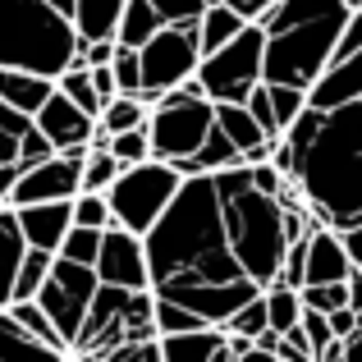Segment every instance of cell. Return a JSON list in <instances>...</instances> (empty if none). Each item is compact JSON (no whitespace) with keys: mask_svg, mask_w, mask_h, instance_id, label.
<instances>
[{"mask_svg":"<svg viewBox=\"0 0 362 362\" xmlns=\"http://www.w3.org/2000/svg\"><path fill=\"white\" fill-rule=\"evenodd\" d=\"M147 252V289L160 298H184L188 289L247 280L225 230V202L211 170H193L179 179L165 211L142 234Z\"/></svg>","mask_w":362,"mask_h":362,"instance_id":"6da1fadb","label":"cell"},{"mask_svg":"<svg viewBox=\"0 0 362 362\" xmlns=\"http://www.w3.org/2000/svg\"><path fill=\"white\" fill-rule=\"evenodd\" d=\"M349 0H271L257 14L262 23V83L303 88L326 69L335 37L349 18Z\"/></svg>","mask_w":362,"mask_h":362,"instance_id":"7a4b0ae2","label":"cell"},{"mask_svg":"<svg viewBox=\"0 0 362 362\" xmlns=\"http://www.w3.org/2000/svg\"><path fill=\"white\" fill-rule=\"evenodd\" d=\"M78 51L74 18L51 0H0V64L60 74Z\"/></svg>","mask_w":362,"mask_h":362,"instance_id":"3957f363","label":"cell"},{"mask_svg":"<svg viewBox=\"0 0 362 362\" xmlns=\"http://www.w3.org/2000/svg\"><path fill=\"white\" fill-rule=\"evenodd\" d=\"M151 335H156V326H151V289H124V284L97 280L69 354L74 358H110L119 344L151 339Z\"/></svg>","mask_w":362,"mask_h":362,"instance_id":"277c9868","label":"cell"},{"mask_svg":"<svg viewBox=\"0 0 362 362\" xmlns=\"http://www.w3.org/2000/svg\"><path fill=\"white\" fill-rule=\"evenodd\" d=\"M179 179H184L179 165H175V160H160V156L119 165V175L106 184L110 221L124 225V230H133V234H147L151 221H156V216L165 211V202L175 197Z\"/></svg>","mask_w":362,"mask_h":362,"instance_id":"5b68a950","label":"cell"},{"mask_svg":"<svg viewBox=\"0 0 362 362\" xmlns=\"http://www.w3.org/2000/svg\"><path fill=\"white\" fill-rule=\"evenodd\" d=\"M262 46H266L262 23L247 18L225 46L197 55L193 78H197V88H202V97L206 101H243L247 88L262 83Z\"/></svg>","mask_w":362,"mask_h":362,"instance_id":"8992f818","label":"cell"},{"mask_svg":"<svg viewBox=\"0 0 362 362\" xmlns=\"http://www.w3.org/2000/svg\"><path fill=\"white\" fill-rule=\"evenodd\" d=\"M147 147L151 156L160 160H184L197 151V142L206 138V129H211V101L197 97V92H188L184 83L170 92H160L156 101L147 106Z\"/></svg>","mask_w":362,"mask_h":362,"instance_id":"52a82bcc","label":"cell"},{"mask_svg":"<svg viewBox=\"0 0 362 362\" xmlns=\"http://www.w3.org/2000/svg\"><path fill=\"white\" fill-rule=\"evenodd\" d=\"M197 18H175V23H160L147 42L138 46V97L156 101L160 92L179 88L188 74L197 69Z\"/></svg>","mask_w":362,"mask_h":362,"instance_id":"ba28073f","label":"cell"},{"mask_svg":"<svg viewBox=\"0 0 362 362\" xmlns=\"http://www.w3.org/2000/svg\"><path fill=\"white\" fill-rule=\"evenodd\" d=\"M92 289H97V271H92L88 262L51 257V271H46L42 289H37L33 298L42 303L46 321H51V326L60 330L64 344H74V335H78L83 312H88V303H92Z\"/></svg>","mask_w":362,"mask_h":362,"instance_id":"9c48e42d","label":"cell"},{"mask_svg":"<svg viewBox=\"0 0 362 362\" xmlns=\"http://www.w3.org/2000/svg\"><path fill=\"white\" fill-rule=\"evenodd\" d=\"M88 156V147H64L42 156L37 165H23L9 184V206L23 202H51V197H74L78 193V165Z\"/></svg>","mask_w":362,"mask_h":362,"instance_id":"30bf717a","label":"cell"},{"mask_svg":"<svg viewBox=\"0 0 362 362\" xmlns=\"http://www.w3.org/2000/svg\"><path fill=\"white\" fill-rule=\"evenodd\" d=\"M92 271L101 284H124V289H147V252H142V234L124 230L110 221L101 230L97 257H92Z\"/></svg>","mask_w":362,"mask_h":362,"instance_id":"8fae6325","label":"cell"},{"mask_svg":"<svg viewBox=\"0 0 362 362\" xmlns=\"http://www.w3.org/2000/svg\"><path fill=\"white\" fill-rule=\"evenodd\" d=\"M33 124L42 129V138L51 142L55 151H64V147H88V142H92V129H97V119H92L83 106H74L60 88H51V97L33 110Z\"/></svg>","mask_w":362,"mask_h":362,"instance_id":"7c38bea8","label":"cell"},{"mask_svg":"<svg viewBox=\"0 0 362 362\" xmlns=\"http://www.w3.org/2000/svg\"><path fill=\"white\" fill-rule=\"evenodd\" d=\"M358 97H362V51L330 60L326 69L308 83V106H317V110L349 106V101H358Z\"/></svg>","mask_w":362,"mask_h":362,"instance_id":"4fadbf2b","label":"cell"},{"mask_svg":"<svg viewBox=\"0 0 362 362\" xmlns=\"http://www.w3.org/2000/svg\"><path fill=\"white\" fill-rule=\"evenodd\" d=\"M354 262L344 252V239L330 225H312L303 239V284H321V280H349Z\"/></svg>","mask_w":362,"mask_h":362,"instance_id":"5bb4252c","label":"cell"},{"mask_svg":"<svg viewBox=\"0 0 362 362\" xmlns=\"http://www.w3.org/2000/svg\"><path fill=\"white\" fill-rule=\"evenodd\" d=\"M18 234H23L28 247H42V252H55L69 230V197H51V202H23L14 206Z\"/></svg>","mask_w":362,"mask_h":362,"instance_id":"9a60e30c","label":"cell"},{"mask_svg":"<svg viewBox=\"0 0 362 362\" xmlns=\"http://www.w3.org/2000/svg\"><path fill=\"white\" fill-rule=\"evenodd\" d=\"M211 124L234 142V147H239V156L247 160V165L271 156V138L262 133V124L247 115L243 101H211Z\"/></svg>","mask_w":362,"mask_h":362,"instance_id":"2e32d148","label":"cell"},{"mask_svg":"<svg viewBox=\"0 0 362 362\" xmlns=\"http://www.w3.org/2000/svg\"><path fill=\"white\" fill-rule=\"evenodd\" d=\"M160 362H230L225 358V330L221 326H193V330H175V335H156Z\"/></svg>","mask_w":362,"mask_h":362,"instance_id":"e0dca14e","label":"cell"},{"mask_svg":"<svg viewBox=\"0 0 362 362\" xmlns=\"http://www.w3.org/2000/svg\"><path fill=\"white\" fill-rule=\"evenodd\" d=\"M55 78L51 74H37V69H14V64H0V101L23 115H33L46 97H51Z\"/></svg>","mask_w":362,"mask_h":362,"instance_id":"ac0fdd59","label":"cell"},{"mask_svg":"<svg viewBox=\"0 0 362 362\" xmlns=\"http://www.w3.org/2000/svg\"><path fill=\"white\" fill-rule=\"evenodd\" d=\"M247 23L234 5H225V0H211V5H202V14H197V51H216V46H225L234 33Z\"/></svg>","mask_w":362,"mask_h":362,"instance_id":"d6986e66","label":"cell"},{"mask_svg":"<svg viewBox=\"0 0 362 362\" xmlns=\"http://www.w3.org/2000/svg\"><path fill=\"white\" fill-rule=\"evenodd\" d=\"M5 308H9V317H14L18 326H23L51 358H64V354H69V344H64L60 330L46 321V312H42V303H37V298H14V303H5Z\"/></svg>","mask_w":362,"mask_h":362,"instance_id":"ffe728a7","label":"cell"},{"mask_svg":"<svg viewBox=\"0 0 362 362\" xmlns=\"http://www.w3.org/2000/svg\"><path fill=\"white\" fill-rule=\"evenodd\" d=\"M160 23H165V18L156 14V5H151V0H124V5H119V18H115V33H110V37H115L119 46H142Z\"/></svg>","mask_w":362,"mask_h":362,"instance_id":"44dd1931","label":"cell"},{"mask_svg":"<svg viewBox=\"0 0 362 362\" xmlns=\"http://www.w3.org/2000/svg\"><path fill=\"white\" fill-rule=\"evenodd\" d=\"M23 234H18V221H14V206H0V308L9 303V284H14V271H18V257H23Z\"/></svg>","mask_w":362,"mask_h":362,"instance_id":"7402d4cb","label":"cell"},{"mask_svg":"<svg viewBox=\"0 0 362 362\" xmlns=\"http://www.w3.org/2000/svg\"><path fill=\"white\" fill-rule=\"evenodd\" d=\"M124 0H74V33L78 37H110L115 33V18H119Z\"/></svg>","mask_w":362,"mask_h":362,"instance_id":"603a6c76","label":"cell"},{"mask_svg":"<svg viewBox=\"0 0 362 362\" xmlns=\"http://www.w3.org/2000/svg\"><path fill=\"white\" fill-rule=\"evenodd\" d=\"M262 303H266V326H271V330H289V326H298L303 298H298V289H293V284H284V280L262 284Z\"/></svg>","mask_w":362,"mask_h":362,"instance_id":"cb8c5ba5","label":"cell"},{"mask_svg":"<svg viewBox=\"0 0 362 362\" xmlns=\"http://www.w3.org/2000/svg\"><path fill=\"white\" fill-rule=\"evenodd\" d=\"M97 124L106 133H119V129H133V124H147V101L138 92H115V97L101 101V115Z\"/></svg>","mask_w":362,"mask_h":362,"instance_id":"d4e9b609","label":"cell"},{"mask_svg":"<svg viewBox=\"0 0 362 362\" xmlns=\"http://www.w3.org/2000/svg\"><path fill=\"white\" fill-rule=\"evenodd\" d=\"M51 257H55V252L23 247V257H18V271H14V284H9V303H14V298H33V293L42 289L46 271H51Z\"/></svg>","mask_w":362,"mask_h":362,"instance_id":"484cf974","label":"cell"},{"mask_svg":"<svg viewBox=\"0 0 362 362\" xmlns=\"http://www.w3.org/2000/svg\"><path fill=\"white\" fill-rule=\"evenodd\" d=\"M119 175V160L110 156L106 147H88V156H83L78 165V188L83 193H106V184Z\"/></svg>","mask_w":362,"mask_h":362,"instance_id":"4316f807","label":"cell"},{"mask_svg":"<svg viewBox=\"0 0 362 362\" xmlns=\"http://www.w3.org/2000/svg\"><path fill=\"white\" fill-rule=\"evenodd\" d=\"M28 124H33V115L0 101V170H18V138H23Z\"/></svg>","mask_w":362,"mask_h":362,"instance_id":"83f0119b","label":"cell"},{"mask_svg":"<svg viewBox=\"0 0 362 362\" xmlns=\"http://www.w3.org/2000/svg\"><path fill=\"white\" fill-rule=\"evenodd\" d=\"M0 358H51V354L9 317V308H0Z\"/></svg>","mask_w":362,"mask_h":362,"instance_id":"f1b7e54d","label":"cell"},{"mask_svg":"<svg viewBox=\"0 0 362 362\" xmlns=\"http://www.w3.org/2000/svg\"><path fill=\"white\" fill-rule=\"evenodd\" d=\"M106 151L119 160V165H133V160H147L151 147H147V129L133 124V129H119V133H106Z\"/></svg>","mask_w":362,"mask_h":362,"instance_id":"f546056e","label":"cell"},{"mask_svg":"<svg viewBox=\"0 0 362 362\" xmlns=\"http://www.w3.org/2000/svg\"><path fill=\"white\" fill-rule=\"evenodd\" d=\"M69 221L74 225H88V230H106L110 225V206H106V193H74L69 197Z\"/></svg>","mask_w":362,"mask_h":362,"instance_id":"4dcf8cb0","label":"cell"},{"mask_svg":"<svg viewBox=\"0 0 362 362\" xmlns=\"http://www.w3.org/2000/svg\"><path fill=\"white\" fill-rule=\"evenodd\" d=\"M298 298L303 308H317V312H335L349 303V280H321V284H298Z\"/></svg>","mask_w":362,"mask_h":362,"instance_id":"1f68e13d","label":"cell"},{"mask_svg":"<svg viewBox=\"0 0 362 362\" xmlns=\"http://www.w3.org/2000/svg\"><path fill=\"white\" fill-rule=\"evenodd\" d=\"M97 243H101V230H88V225H74V221H69V230H64V239H60V247H55V257H69V262H88V266H92Z\"/></svg>","mask_w":362,"mask_h":362,"instance_id":"d6a6232c","label":"cell"},{"mask_svg":"<svg viewBox=\"0 0 362 362\" xmlns=\"http://www.w3.org/2000/svg\"><path fill=\"white\" fill-rule=\"evenodd\" d=\"M266 97H271V115H275V129H284L303 106H308V92L303 88H289V83H266Z\"/></svg>","mask_w":362,"mask_h":362,"instance_id":"836d02e7","label":"cell"},{"mask_svg":"<svg viewBox=\"0 0 362 362\" xmlns=\"http://www.w3.org/2000/svg\"><path fill=\"white\" fill-rule=\"evenodd\" d=\"M298 330L308 335V349H312V358H321V349L330 344V326H326V312H317V308H303L298 312Z\"/></svg>","mask_w":362,"mask_h":362,"instance_id":"e575fe53","label":"cell"},{"mask_svg":"<svg viewBox=\"0 0 362 362\" xmlns=\"http://www.w3.org/2000/svg\"><path fill=\"white\" fill-rule=\"evenodd\" d=\"M243 106H247V115H252L257 124H262V133H266V138H280V129H275V115H271V97H266V83L247 88Z\"/></svg>","mask_w":362,"mask_h":362,"instance_id":"d590c367","label":"cell"},{"mask_svg":"<svg viewBox=\"0 0 362 362\" xmlns=\"http://www.w3.org/2000/svg\"><path fill=\"white\" fill-rule=\"evenodd\" d=\"M151 5H156V14L165 23H175V18H197L206 0H151Z\"/></svg>","mask_w":362,"mask_h":362,"instance_id":"8d00e7d4","label":"cell"},{"mask_svg":"<svg viewBox=\"0 0 362 362\" xmlns=\"http://www.w3.org/2000/svg\"><path fill=\"white\" fill-rule=\"evenodd\" d=\"M326 326H330V335H335V339L354 335V330H358V317H354V308H349V303H344V308L326 312Z\"/></svg>","mask_w":362,"mask_h":362,"instance_id":"74e56055","label":"cell"},{"mask_svg":"<svg viewBox=\"0 0 362 362\" xmlns=\"http://www.w3.org/2000/svg\"><path fill=\"white\" fill-rule=\"evenodd\" d=\"M349 308H354V317L362 326V271H358V266L349 271Z\"/></svg>","mask_w":362,"mask_h":362,"instance_id":"f35d334b","label":"cell"},{"mask_svg":"<svg viewBox=\"0 0 362 362\" xmlns=\"http://www.w3.org/2000/svg\"><path fill=\"white\" fill-rule=\"evenodd\" d=\"M18 170H0V206H9V184H14Z\"/></svg>","mask_w":362,"mask_h":362,"instance_id":"ab89813d","label":"cell"},{"mask_svg":"<svg viewBox=\"0 0 362 362\" xmlns=\"http://www.w3.org/2000/svg\"><path fill=\"white\" fill-rule=\"evenodd\" d=\"M55 9H60V14H74V0H51Z\"/></svg>","mask_w":362,"mask_h":362,"instance_id":"60d3db41","label":"cell"},{"mask_svg":"<svg viewBox=\"0 0 362 362\" xmlns=\"http://www.w3.org/2000/svg\"><path fill=\"white\" fill-rule=\"evenodd\" d=\"M349 5H362V0H349Z\"/></svg>","mask_w":362,"mask_h":362,"instance_id":"b9f144b4","label":"cell"}]
</instances>
